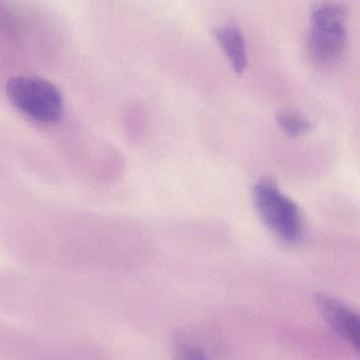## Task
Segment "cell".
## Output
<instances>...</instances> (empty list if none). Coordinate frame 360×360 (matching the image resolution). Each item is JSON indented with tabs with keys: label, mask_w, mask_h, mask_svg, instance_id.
<instances>
[{
	"label": "cell",
	"mask_w": 360,
	"mask_h": 360,
	"mask_svg": "<svg viewBox=\"0 0 360 360\" xmlns=\"http://www.w3.org/2000/svg\"><path fill=\"white\" fill-rule=\"evenodd\" d=\"M347 13L343 6L332 1L316 4L311 10L307 47L309 58L320 68H332L347 51Z\"/></svg>",
	"instance_id": "obj_1"
},
{
	"label": "cell",
	"mask_w": 360,
	"mask_h": 360,
	"mask_svg": "<svg viewBox=\"0 0 360 360\" xmlns=\"http://www.w3.org/2000/svg\"><path fill=\"white\" fill-rule=\"evenodd\" d=\"M252 201L261 221L284 243H296L303 233V218L296 202L282 193L275 181L263 178L255 184Z\"/></svg>",
	"instance_id": "obj_2"
},
{
	"label": "cell",
	"mask_w": 360,
	"mask_h": 360,
	"mask_svg": "<svg viewBox=\"0 0 360 360\" xmlns=\"http://www.w3.org/2000/svg\"><path fill=\"white\" fill-rule=\"evenodd\" d=\"M7 94L10 102L33 121L54 123L62 117V94L47 79L37 77H14L8 82Z\"/></svg>",
	"instance_id": "obj_3"
},
{
	"label": "cell",
	"mask_w": 360,
	"mask_h": 360,
	"mask_svg": "<svg viewBox=\"0 0 360 360\" xmlns=\"http://www.w3.org/2000/svg\"><path fill=\"white\" fill-rule=\"evenodd\" d=\"M314 302L330 328L355 351H358L360 328L358 314L338 299L323 292H317L314 296Z\"/></svg>",
	"instance_id": "obj_4"
},
{
	"label": "cell",
	"mask_w": 360,
	"mask_h": 360,
	"mask_svg": "<svg viewBox=\"0 0 360 360\" xmlns=\"http://www.w3.org/2000/svg\"><path fill=\"white\" fill-rule=\"evenodd\" d=\"M214 34L226 53L233 70L239 75L243 73L248 67V52L245 39L239 26L233 22L225 24L217 27Z\"/></svg>",
	"instance_id": "obj_5"
},
{
	"label": "cell",
	"mask_w": 360,
	"mask_h": 360,
	"mask_svg": "<svg viewBox=\"0 0 360 360\" xmlns=\"http://www.w3.org/2000/svg\"><path fill=\"white\" fill-rule=\"evenodd\" d=\"M277 123L280 128L290 136H303L311 129V123L307 117L290 111L278 113Z\"/></svg>",
	"instance_id": "obj_6"
},
{
	"label": "cell",
	"mask_w": 360,
	"mask_h": 360,
	"mask_svg": "<svg viewBox=\"0 0 360 360\" xmlns=\"http://www.w3.org/2000/svg\"><path fill=\"white\" fill-rule=\"evenodd\" d=\"M174 360H208V358L199 347L182 345L176 349Z\"/></svg>",
	"instance_id": "obj_7"
}]
</instances>
